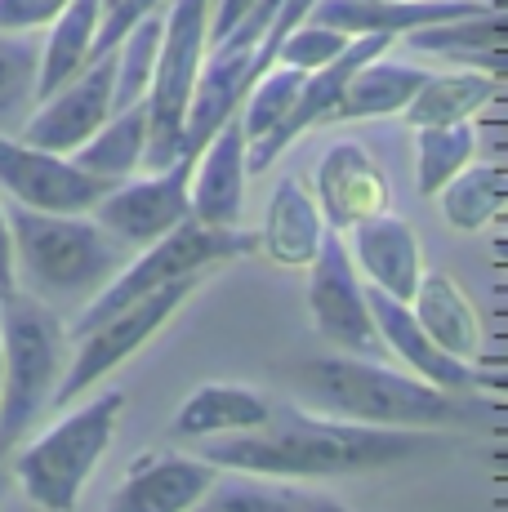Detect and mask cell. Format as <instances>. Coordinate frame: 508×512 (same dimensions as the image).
<instances>
[{
	"label": "cell",
	"mask_w": 508,
	"mask_h": 512,
	"mask_svg": "<svg viewBox=\"0 0 508 512\" xmlns=\"http://www.w3.org/2000/svg\"><path fill=\"white\" fill-rule=\"evenodd\" d=\"M451 441L424 428H370V423H330L304 410L272 406V419L254 432H232L201 446V459L228 472H259V477H353L410 464L424 455H442Z\"/></svg>",
	"instance_id": "obj_1"
},
{
	"label": "cell",
	"mask_w": 508,
	"mask_h": 512,
	"mask_svg": "<svg viewBox=\"0 0 508 512\" xmlns=\"http://www.w3.org/2000/svg\"><path fill=\"white\" fill-rule=\"evenodd\" d=\"M295 397L317 415L370 423V428H468L482 423L486 406L459 401L410 374H393L366 357H317L295 370Z\"/></svg>",
	"instance_id": "obj_2"
},
{
	"label": "cell",
	"mask_w": 508,
	"mask_h": 512,
	"mask_svg": "<svg viewBox=\"0 0 508 512\" xmlns=\"http://www.w3.org/2000/svg\"><path fill=\"white\" fill-rule=\"evenodd\" d=\"M9 219L14 236V281L41 303H72L99 294L130 263V245L85 214H41L18 205Z\"/></svg>",
	"instance_id": "obj_3"
},
{
	"label": "cell",
	"mask_w": 508,
	"mask_h": 512,
	"mask_svg": "<svg viewBox=\"0 0 508 512\" xmlns=\"http://www.w3.org/2000/svg\"><path fill=\"white\" fill-rule=\"evenodd\" d=\"M5 308V379H0V459L23 441V432L50 406L58 379H63L67 330L50 303L23 290L0 294Z\"/></svg>",
	"instance_id": "obj_4"
},
{
	"label": "cell",
	"mask_w": 508,
	"mask_h": 512,
	"mask_svg": "<svg viewBox=\"0 0 508 512\" xmlns=\"http://www.w3.org/2000/svg\"><path fill=\"white\" fill-rule=\"evenodd\" d=\"M259 250V236L241 232V228H205V223L188 219L179 223L174 232H165L161 241H152L139 259H130L112 281L103 285L99 294L90 299V308L76 317L72 339L90 334L94 326H103L107 317H116L121 308L139 303L143 294L161 290V285L179 281V277H201L205 268L214 263H232V259H246V254Z\"/></svg>",
	"instance_id": "obj_5"
},
{
	"label": "cell",
	"mask_w": 508,
	"mask_h": 512,
	"mask_svg": "<svg viewBox=\"0 0 508 512\" xmlns=\"http://www.w3.org/2000/svg\"><path fill=\"white\" fill-rule=\"evenodd\" d=\"M125 410V392H103L90 406H81L76 415L54 423L41 441L18 455V486L45 512H72L81 499V486L90 481V472L99 468V459L112 446L116 419Z\"/></svg>",
	"instance_id": "obj_6"
},
{
	"label": "cell",
	"mask_w": 508,
	"mask_h": 512,
	"mask_svg": "<svg viewBox=\"0 0 508 512\" xmlns=\"http://www.w3.org/2000/svg\"><path fill=\"white\" fill-rule=\"evenodd\" d=\"M205 36H210V0H170L156 49V72L148 85V152L143 170H165L179 156L188 121L192 85H197Z\"/></svg>",
	"instance_id": "obj_7"
},
{
	"label": "cell",
	"mask_w": 508,
	"mask_h": 512,
	"mask_svg": "<svg viewBox=\"0 0 508 512\" xmlns=\"http://www.w3.org/2000/svg\"><path fill=\"white\" fill-rule=\"evenodd\" d=\"M197 285H201V277H179V281L161 285V290L143 294V299L130 303V308H121L116 317H107L103 326H94L90 334H81V339H76L81 343V348H76V361L67 366L63 379H58L50 406H72L85 388H94V383L107 379L121 361H130L134 352L183 308V299H188Z\"/></svg>",
	"instance_id": "obj_8"
},
{
	"label": "cell",
	"mask_w": 508,
	"mask_h": 512,
	"mask_svg": "<svg viewBox=\"0 0 508 512\" xmlns=\"http://www.w3.org/2000/svg\"><path fill=\"white\" fill-rule=\"evenodd\" d=\"M308 308H312L321 339H330L335 348L353 352V357L384 352L375 321H370V308H366V290L357 281V263L344 245V232H335V228L321 232V245L308 263Z\"/></svg>",
	"instance_id": "obj_9"
},
{
	"label": "cell",
	"mask_w": 508,
	"mask_h": 512,
	"mask_svg": "<svg viewBox=\"0 0 508 512\" xmlns=\"http://www.w3.org/2000/svg\"><path fill=\"white\" fill-rule=\"evenodd\" d=\"M0 187L27 210L90 214L116 183L81 170L72 156H54L14 139V134H0Z\"/></svg>",
	"instance_id": "obj_10"
},
{
	"label": "cell",
	"mask_w": 508,
	"mask_h": 512,
	"mask_svg": "<svg viewBox=\"0 0 508 512\" xmlns=\"http://www.w3.org/2000/svg\"><path fill=\"white\" fill-rule=\"evenodd\" d=\"M112 76H116V49H107V54L90 58L67 85H58V90L27 116L14 139L41 147V152H54V156H72L76 147L85 139H94V134L103 130V121L112 116Z\"/></svg>",
	"instance_id": "obj_11"
},
{
	"label": "cell",
	"mask_w": 508,
	"mask_h": 512,
	"mask_svg": "<svg viewBox=\"0 0 508 512\" xmlns=\"http://www.w3.org/2000/svg\"><path fill=\"white\" fill-rule=\"evenodd\" d=\"M188 179H192V161H170L161 174L143 183H116L112 192L94 205V223H103L116 241H125L134 250H148L152 241H161L165 232H174L179 223L192 219L188 205Z\"/></svg>",
	"instance_id": "obj_12"
},
{
	"label": "cell",
	"mask_w": 508,
	"mask_h": 512,
	"mask_svg": "<svg viewBox=\"0 0 508 512\" xmlns=\"http://www.w3.org/2000/svg\"><path fill=\"white\" fill-rule=\"evenodd\" d=\"M388 49H393V36H353L348 49L335 58V63L308 72L304 85H299V94H295V107L286 112V121H281L268 139H259V143L246 147V170H268V165L277 161V156L286 152V147L295 143L304 130H312V125H330L339 98H344L348 76H353L361 63H370V58L388 54Z\"/></svg>",
	"instance_id": "obj_13"
},
{
	"label": "cell",
	"mask_w": 508,
	"mask_h": 512,
	"mask_svg": "<svg viewBox=\"0 0 508 512\" xmlns=\"http://www.w3.org/2000/svg\"><path fill=\"white\" fill-rule=\"evenodd\" d=\"M482 14H495V5H486V0H317L308 9L312 23L335 27L348 41L353 36H393V41H402L415 27Z\"/></svg>",
	"instance_id": "obj_14"
},
{
	"label": "cell",
	"mask_w": 508,
	"mask_h": 512,
	"mask_svg": "<svg viewBox=\"0 0 508 512\" xmlns=\"http://www.w3.org/2000/svg\"><path fill=\"white\" fill-rule=\"evenodd\" d=\"M246 134H241L237 112L210 134L201 147L197 165H192V219L205 228H237L241 223V201H246Z\"/></svg>",
	"instance_id": "obj_15"
},
{
	"label": "cell",
	"mask_w": 508,
	"mask_h": 512,
	"mask_svg": "<svg viewBox=\"0 0 508 512\" xmlns=\"http://www.w3.org/2000/svg\"><path fill=\"white\" fill-rule=\"evenodd\" d=\"M312 201H317L326 228L348 232L353 223H366L388 210V179L370 152H361L357 143H339L321 156Z\"/></svg>",
	"instance_id": "obj_16"
},
{
	"label": "cell",
	"mask_w": 508,
	"mask_h": 512,
	"mask_svg": "<svg viewBox=\"0 0 508 512\" xmlns=\"http://www.w3.org/2000/svg\"><path fill=\"white\" fill-rule=\"evenodd\" d=\"M366 308H370V321H375V334H379V343H384V352H397L402 366H410L424 383L446 388V392H468V388L482 383L468 361L442 352L424 330H419L410 303L393 299V294H384V290H375V285H366Z\"/></svg>",
	"instance_id": "obj_17"
},
{
	"label": "cell",
	"mask_w": 508,
	"mask_h": 512,
	"mask_svg": "<svg viewBox=\"0 0 508 512\" xmlns=\"http://www.w3.org/2000/svg\"><path fill=\"white\" fill-rule=\"evenodd\" d=\"M219 481V468L188 455H143L103 512H188Z\"/></svg>",
	"instance_id": "obj_18"
},
{
	"label": "cell",
	"mask_w": 508,
	"mask_h": 512,
	"mask_svg": "<svg viewBox=\"0 0 508 512\" xmlns=\"http://www.w3.org/2000/svg\"><path fill=\"white\" fill-rule=\"evenodd\" d=\"M344 245L375 290L410 303L419 277H424V254H419L415 228H410L406 219H393V214L384 210L366 223H353L344 236Z\"/></svg>",
	"instance_id": "obj_19"
},
{
	"label": "cell",
	"mask_w": 508,
	"mask_h": 512,
	"mask_svg": "<svg viewBox=\"0 0 508 512\" xmlns=\"http://www.w3.org/2000/svg\"><path fill=\"white\" fill-rule=\"evenodd\" d=\"M321 232H326V219H321L317 201L308 196L304 183L281 179L272 187L268 214H263V236H259V250L272 263H281V268H308L321 245Z\"/></svg>",
	"instance_id": "obj_20"
},
{
	"label": "cell",
	"mask_w": 508,
	"mask_h": 512,
	"mask_svg": "<svg viewBox=\"0 0 508 512\" xmlns=\"http://www.w3.org/2000/svg\"><path fill=\"white\" fill-rule=\"evenodd\" d=\"M415 303V321L428 339L442 352H451L459 361H473L482 352V321H477V308L464 299V290L446 277V272H424L410 294Z\"/></svg>",
	"instance_id": "obj_21"
},
{
	"label": "cell",
	"mask_w": 508,
	"mask_h": 512,
	"mask_svg": "<svg viewBox=\"0 0 508 512\" xmlns=\"http://www.w3.org/2000/svg\"><path fill=\"white\" fill-rule=\"evenodd\" d=\"M272 419V401L237 383H205L174 415V437H232V432H254Z\"/></svg>",
	"instance_id": "obj_22"
},
{
	"label": "cell",
	"mask_w": 508,
	"mask_h": 512,
	"mask_svg": "<svg viewBox=\"0 0 508 512\" xmlns=\"http://www.w3.org/2000/svg\"><path fill=\"white\" fill-rule=\"evenodd\" d=\"M188 512H353L326 495L290 486L286 477H259V472H232L219 477Z\"/></svg>",
	"instance_id": "obj_23"
},
{
	"label": "cell",
	"mask_w": 508,
	"mask_h": 512,
	"mask_svg": "<svg viewBox=\"0 0 508 512\" xmlns=\"http://www.w3.org/2000/svg\"><path fill=\"white\" fill-rule=\"evenodd\" d=\"M500 90V72H482V67H468V72H428V81L415 90V98L402 107L410 130H428V125H459L473 121V112H482L486 103Z\"/></svg>",
	"instance_id": "obj_24"
},
{
	"label": "cell",
	"mask_w": 508,
	"mask_h": 512,
	"mask_svg": "<svg viewBox=\"0 0 508 512\" xmlns=\"http://www.w3.org/2000/svg\"><path fill=\"white\" fill-rule=\"evenodd\" d=\"M103 23V0H67L63 14L50 23V41L41 49L36 72V103H45L58 85H67L94 54V36Z\"/></svg>",
	"instance_id": "obj_25"
},
{
	"label": "cell",
	"mask_w": 508,
	"mask_h": 512,
	"mask_svg": "<svg viewBox=\"0 0 508 512\" xmlns=\"http://www.w3.org/2000/svg\"><path fill=\"white\" fill-rule=\"evenodd\" d=\"M428 81L424 67L415 63H393V58H370L361 63L344 85L335 116L330 121H370V116H397L415 98V90Z\"/></svg>",
	"instance_id": "obj_26"
},
{
	"label": "cell",
	"mask_w": 508,
	"mask_h": 512,
	"mask_svg": "<svg viewBox=\"0 0 508 512\" xmlns=\"http://www.w3.org/2000/svg\"><path fill=\"white\" fill-rule=\"evenodd\" d=\"M143 152H148V98L107 116L103 130L72 152V161L99 179L125 183L134 170H143Z\"/></svg>",
	"instance_id": "obj_27"
},
{
	"label": "cell",
	"mask_w": 508,
	"mask_h": 512,
	"mask_svg": "<svg viewBox=\"0 0 508 512\" xmlns=\"http://www.w3.org/2000/svg\"><path fill=\"white\" fill-rule=\"evenodd\" d=\"M402 41L419 54H437L451 58L464 67H482L495 72V41H500V9L482 18H451V23H433V27H415Z\"/></svg>",
	"instance_id": "obj_28"
},
{
	"label": "cell",
	"mask_w": 508,
	"mask_h": 512,
	"mask_svg": "<svg viewBox=\"0 0 508 512\" xmlns=\"http://www.w3.org/2000/svg\"><path fill=\"white\" fill-rule=\"evenodd\" d=\"M41 45L32 32H0V134H18L36 107Z\"/></svg>",
	"instance_id": "obj_29"
},
{
	"label": "cell",
	"mask_w": 508,
	"mask_h": 512,
	"mask_svg": "<svg viewBox=\"0 0 508 512\" xmlns=\"http://www.w3.org/2000/svg\"><path fill=\"white\" fill-rule=\"evenodd\" d=\"M437 196H442V214L455 232H482L504 205V170L468 161Z\"/></svg>",
	"instance_id": "obj_30"
},
{
	"label": "cell",
	"mask_w": 508,
	"mask_h": 512,
	"mask_svg": "<svg viewBox=\"0 0 508 512\" xmlns=\"http://www.w3.org/2000/svg\"><path fill=\"white\" fill-rule=\"evenodd\" d=\"M165 9L139 18L130 32L116 41V76H112V112H125L130 103L148 98L152 72H156V49H161Z\"/></svg>",
	"instance_id": "obj_31"
},
{
	"label": "cell",
	"mask_w": 508,
	"mask_h": 512,
	"mask_svg": "<svg viewBox=\"0 0 508 512\" xmlns=\"http://www.w3.org/2000/svg\"><path fill=\"white\" fill-rule=\"evenodd\" d=\"M477 152V134L468 121L459 125H428V130H415V179L424 196H437L446 183L473 161Z\"/></svg>",
	"instance_id": "obj_32"
},
{
	"label": "cell",
	"mask_w": 508,
	"mask_h": 512,
	"mask_svg": "<svg viewBox=\"0 0 508 512\" xmlns=\"http://www.w3.org/2000/svg\"><path fill=\"white\" fill-rule=\"evenodd\" d=\"M304 76L308 72H299V67L272 63L268 72L250 85L246 98H241V107H237V121H241V134H246V147L259 143V139H268V134L286 121V112L295 107V94H299V85H304Z\"/></svg>",
	"instance_id": "obj_33"
},
{
	"label": "cell",
	"mask_w": 508,
	"mask_h": 512,
	"mask_svg": "<svg viewBox=\"0 0 508 512\" xmlns=\"http://www.w3.org/2000/svg\"><path fill=\"white\" fill-rule=\"evenodd\" d=\"M344 49H348V36L344 32H335V27H321V23H312V18H304L299 27H290V32L281 36L277 58H272V63L299 67V72H317V67L335 63Z\"/></svg>",
	"instance_id": "obj_34"
},
{
	"label": "cell",
	"mask_w": 508,
	"mask_h": 512,
	"mask_svg": "<svg viewBox=\"0 0 508 512\" xmlns=\"http://www.w3.org/2000/svg\"><path fill=\"white\" fill-rule=\"evenodd\" d=\"M165 0H116L112 9H103V23H99V36H94V54L90 58H99L107 54V49H116V41H121L125 32H130L139 18H148L156 14Z\"/></svg>",
	"instance_id": "obj_35"
},
{
	"label": "cell",
	"mask_w": 508,
	"mask_h": 512,
	"mask_svg": "<svg viewBox=\"0 0 508 512\" xmlns=\"http://www.w3.org/2000/svg\"><path fill=\"white\" fill-rule=\"evenodd\" d=\"M67 0H0V32H41L63 14Z\"/></svg>",
	"instance_id": "obj_36"
},
{
	"label": "cell",
	"mask_w": 508,
	"mask_h": 512,
	"mask_svg": "<svg viewBox=\"0 0 508 512\" xmlns=\"http://www.w3.org/2000/svg\"><path fill=\"white\" fill-rule=\"evenodd\" d=\"M250 5H254V0H210V36H205V49L219 45L223 36H228L232 27L246 18Z\"/></svg>",
	"instance_id": "obj_37"
},
{
	"label": "cell",
	"mask_w": 508,
	"mask_h": 512,
	"mask_svg": "<svg viewBox=\"0 0 508 512\" xmlns=\"http://www.w3.org/2000/svg\"><path fill=\"white\" fill-rule=\"evenodd\" d=\"M18 290L14 281V236H9V219H5V205H0V294Z\"/></svg>",
	"instance_id": "obj_38"
},
{
	"label": "cell",
	"mask_w": 508,
	"mask_h": 512,
	"mask_svg": "<svg viewBox=\"0 0 508 512\" xmlns=\"http://www.w3.org/2000/svg\"><path fill=\"white\" fill-rule=\"evenodd\" d=\"M0 379H5V343H0Z\"/></svg>",
	"instance_id": "obj_39"
},
{
	"label": "cell",
	"mask_w": 508,
	"mask_h": 512,
	"mask_svg": "<svg viewBox=\"0 0 508 512\" xmlns=\"http://www.w3.org/2000/svg\"><path fill=\"white\" fill-rule=\"evenodd\" d=\"M112 5H116V0H103V9H112Z\"/></svg>",
	"instance_id": "obj_40"
}]
</instances>
